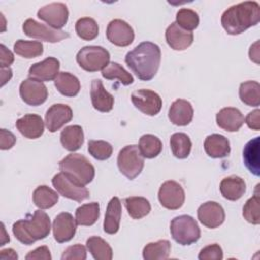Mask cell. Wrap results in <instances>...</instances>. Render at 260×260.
I'll use <instances>...</instances> for the list:
<instances>
[{
    "label": "cell",
    "instance_id": "cell-10",
    "mask_svg": "<svg viewBox=\"0 0 260 260\" xmlns=\"http://www.w3.org/2000/svg\"><path fill=\"white\" fill-rule=\"evenodd\" d=\"M132 104L136 109L148 116H155L159 113L162 101L161 98L150 89H138L131 94Z\"/></svg>",
    "mask_w": 260,
    "mask_h": 260
},
{
    "label": "cell",
    "instance_id": "cell-20",
    "mask_svg": "<svg viewBox=\"0 0 260 260\" xmlns=\"http://www.w3.org/2000/svg\"><path fill=\"white\" fill-rule=\"evenodd\" d=\"M15 126L21 135L28 139H36L41 137L45 128L43 119L41 116L36 114L24 115L16 121Z\"/></svg>",
    "mask_w": 260,
    "mask_h": 260
},
{
    "label": "cell",
    "instance_id": "cell-3",
    "mask_svg": "<svg viewBox=\"0 0 260 260\" xmlns=\"http://www.w3.org/2000/svg\"><path fill=\"white\" fill-rule=\"evenodd\" d=\"M51 231L50 217L45 211L38 209L28 218L19 219L12 225L15 238L24 245H31L49 236Z\"/></svg>",
    "mask_w": 260,
    "mask_h": 260
},
{
    "label": "cell",
    "instance_id": "cell-8",
    "mask_svg": "<svg viewBox=\"0 0 260 260\" xmlns=\"http://www.w3.org/2000/svg\"><path fill=\"white\" fill-rule=\"evenodd\" d=\"M52 184L57 192L66 198L81 202L89 197V192L85 186L78 184L62 172L53 177Z\"/></svg>",
    "mask_w": 260,
    "mask_h": 260
},
{
    "label": "cell",
    "instance_id": "cell-21",
    "mask_svg": "<svg viewBox=\"0 0 260 260\" xmlns=\"http://www.w3.org/2000/svg\"><path fill=\"white\" fill-rule=\"evenodd\" d=\"M194 110L190 102L178 99L171 105L169 109V119L177 126H186L193 119Z\"/></svg>",
    "mask_w": 260,
    "mask_h": 260
},
{
    "label": "cell",
    "instance_id": "cell-1",
    "mask_svg": "<svg viewBox=\"0 0 260 260\" xmlns=\"http://www.w3.org/2000/svg\"><path fill=\"white\" fill-rule=\"evenodd\" d=\"M160 58V49L156 44L142 42L127 53L125 62L140 80L148 81L156 74Z\"/></svg>",
    "mask_w": 260,
    "mask_h": 260
},
{
    "label": "cell",
    "instance_id": "cell-27",
    "mask_svg": "<svg viewBox=\"0 0 260 260\" xmlns=\"http://www.w3.org/2000/svg\"><path fill=\"white\" fill-rule=\"evenodd\" d=\"M61 144L68 151L78 150L84 141L83 130L79 125L65 127L60 134Z\"/></svg>",
    "mask_w": 260,
    "mask_h": 260
},
{
    "label": "cell",
    "instance_id": "cell-5",
    "mask_svg": "<svg viewBox=\"0 0 260 260\" xmlns=\"http://www.w3.org/2000/svg\"><path fill=\"white\" fill-rule=\"evenodd\" d=\"M170 231L173 239L183 246L191 245L197 242L200 238V229L196 220L187 214L173 218Z\"/></svg>",
    "mask_w": 260,
    "mask_h": 260
},
{
    "label": "cell",
    "instance_id": "cell-26",
    "mask_svg": "<svg viewBox=\"0 0 260 260\" xmlns=\"http://www.w3.org/2000/svg\"><path fill=\"white\" fill-rule=\"evenodd\" d=\"M122 213L121 201L118 197H113L107 206L105 220H104V231L107 234L114 235L118 232L120 226V219Z\"/></svg>",
    "mask_w": 260,
    "mask_h": 260
},
{
    "label": "cell",
    "instance_id": "cell-42",
    "mask_svg": "<svg viewBox=\"0 0 260 260\" xmlns=\"http://www.w3.org/2000/svg\"><path fill=\"white\" fill-rule=\"evenodd\" d=\"M176 23L185 30L191 31L199 24L197 12L189 8H181L176 14Z\"/></svg>",
    "mask_w": 260,
    "mask_h": 260
},
{
    "label": "cell",
    "instance_id": "cell-45",
    "mask_svg": "<svg viewBox=\"0 0 260 260\" xmlns=\"http://www.w3.org/2000/svg\"><path fill=\"white\" fill-rule=\"evenodd\" d=\"M62 260H85L86 249L80 244L69 246L65 249L61 256Z\"/></svg>",
    "mask_w": 260,
    "mask_h": 260
},
{
    "label": "cell",
    "instance_id": "cell-36",
    "mask_svg": "<svg viewBox=\"0 0 260 260\" xmlns=\"http://www.w3.org/2000/svg\"><path fill=\"white\" fill-rule=\"evenodd\" d=\"M138 148L143 157L153 158L161 152L162 143L158 137L152 134H144L139 139Z\"/></svg>",
    "mask_w": 260,
    "mask_h": 260
},
{
    "label": "cell",
    "instance_id": "cell-2",
    "mask_svg": "<svg viewBox=\"0 0 260 260\" xmlns=\"http://www.w3.org/2000/svg\"><path fill=\"white\" fill-rule=\"evenodd\" d=\"M260 20V5L256 1H244L228 8L221 15V25L232 36L240 35Z\"/></svg>",
    "mask_w": 260,
    "mask_h": 260
},
{
    "label": "cell",
    "instance_id": "cell-30",
    "mask_svg": "<svg viewBox=\"0 0 260 260\" xmlns=\"http://www.w3.org/2000/svg\"><path fill=\"white\" fill-rule=\"evenodd\" d=\"M58 193L46 185L37 187L32 193V201L40 209L51 208L58 202Z\"/></svg>",
    "mask_w": 260,
    "mask_h": 260
},
{
    "label": "cell",
    "instance_id": "cell-43",
    "mask_svg": "<svg viewBox=\"0 0 260 260\" xmlns=\"http://www.w3.org/2000/svg\"><path fill=\"white\" fill-rule=\"evenodd\" d=\"M87 150L89 154L98 160H106L113 153L112 145L104 140H89Z\"/></svg>",
    "mask_w": 260,
    "mask_h": 260
},
{
    "label": "cell",
    "instance_id": "cell-53",
    "mask_svg": "<svg viewBox=\"0 0 260 260\" xmlns=\"http://www.w3.org/2000/svg\"><path fill=\"white\" fill-rule=\"evenodd\" d=\"M1 226H2V230H3V232H4V236H3L2 238H4V237H5V236H7V235H5V229H4V224H3V223H1ZM5 242H9V237H6V240H5V241H4V240H2L0 245H1V246H3V245L5 244Z\"/></svg>",
    "mask_w": 260,
    "mask_h": 260
},
{
    "label": "cell",
    "instance_id": "cell-28",
    "mask_svg": "<svg viewBox=\"0 0 260 260\" xmlns=\"http://www.w3.org/2000/svg\"><path fill=\"white\" fill-rule=\"evenodd\" d=\"M259 145H260V137L257 136L254 139L247 142L243 150L244 164L246 168L255 176L260 175Z\"/></svg>",
    "mask_w": 260,
    "mask_h": 260
},
{
    "label": "cell",
    "instance_id": "cell-11",
    "mask_svg": "<svg viewBox=\"0 0 260 260\" xmlns=\"http://www.w3.org/2000/svg\"><path fill=\"white\" fill-rule=\"evenodd\" d=\"M158 200L167 209H179L185 201L184 189L176 181H166L158 190Z\"/></svg>",
    "mask_w": 260,
    "mask_h": 260
},
{
    "label": "cell",
    "instance_id": "cell-29",
    "mask_svg": "<svg viewBox=\"0 0 260 260\" xmlns=\"http://www.w3.org/2000/svg\"><path fill=\"white\" fill-rule=\"evenodd\" d=\"M57 90L65 96H75L80 90V82L78 78L69 72H59L54 81Z\"/></svg>",
    "mask_w": 260,
    "mask_h": 260
},
{
    "label": "cell",
    "instance_id": "cell-16",
    "mask_svg": "<svg viewBox=\"0 0 260 260\" xmlns=\"http://www.w3.org/2000/svg\"><path fill=\"white\" fill-rule=\"evenodd\" d=\"M72 117L73 113L69 106L65 104H54L48 109L45 115L46 127L50 132H56L66 123L70 122Z\"/></svg>",
    "mask_w": 260,
    "mask_h": 260
},
{
    "label": "cell",
    "instance_id": "cell-40",
    "mask_svg": "<svg viewBox=\"0 0 260 260\" xmlns=\"http://www.w3.org/2000/svg\"><path fill=\"white\" fill-rule=\"evenodd\" d=\"M259 184L256 186L255 194L249 198L244 207H243V216L244 218L252 223V224H259L260 223V197H259V192H258Z\"/></svg>",
    "mask_w": 260,
    "mask_h": 260
},
{
    "label": "cell",
    "instance_id": "cell-38",
    "mask_svg": "<svg viewBox=\"0 0 260 260\" xmlns=\"http://www.w3.org/2000/svg\"><path fill=\"white\" fill-rule=\"evenodd\" d=\"M102 75L104 78L109 80L119 79L123 85H129L134 81L133 76L127 70H125L124 67L116 62H110L102 70Z\"/></svg>",
    "mask_w": 260,
    "mask_h": 260
},
{
    "label": "cell",
    "instance_id": "cell-25",
    "mask_svg": "<svg viewBox=\"0 0 260 260\" xmlns=\"http://www.w3.org/2000/svg\"><path fill=\"white\" fill-rule=\"evenodd\" d=\"M219 190L221 195L228 200H238L246 192L245 181L238 176H230L220 182Z\"/></svg>",
    "mask_w": 260,
    "mask_h": 260
},
{
    "label": "cell",
    "instance_id": "cell-31",
    "mask_svg": "<svg viewBox=\"0 0 260 260\" xmlns=\"http://www.w3.org/2000/svg\"><path fill=\"white\" fill-rule=\"evenodd\" d=\"M171 253V243L168 240H159L157 242L148 243L142 252L145 260H166Z\"/></svg>",
    "mask_w": 260,
    "mask_h": 260
},
{
    "label": "cell",
    "instance_id": "cell-34",
    "mask_svg": "<svg viewBox=\"0 0 260 260\" xmlns=\"http://www.w3.org/2000/svg\"><path fill=\"white\" fill-rule=\"evenodd\" d=\"M170 146L174 156H176L177 158L183 159L189 156L191 152L192 142L187 134L178 132V133H174L171 136Z\"/></svg>",
    "mask_w": 260,
    "mask_h": 260
},
{
    "label": "cell",
    "instance_id": "cell-47",
    "mask_svg": "<svg viewBox=\"0 0 260 260\" xmlns=\"http://www.w3.org/2000/svg\"><path fill=\"white\" fill-rule=\"evenodd\" d=\"M0 148L2 150L10 149L16 142V137L14 136V134L6 129L0 130Z\"/></svg>",
    "mask_w": 260,
    "mask_h": 260
},
{
    "label": "cell",
    "instance_id": "cell-4",
    "mask_svg": "<svg viewBox=\"0 0 260 260\" xmlns=\"http://www.w3.org/2000/svg\"><path fill=\"white\" fill-rule=\"evenodd\" d=\"M59 169L62 173L76 181L78 184L85 186L94 178V167L82 154L70 153L60 162Z\"/></svg>",
    "mask_w": 260,
    "mask_h": 260
},
{
    "label": "cell",
    "instance_id": "cell-41",
    "mask_svg": "<svg viewBox=\"0 0 260 260\" xmlns=\"http://www.w3.org/2000/svg\"><path fill=\"white\" fill-rule=\"evenodd\" d=\"M77 36L84 41H91L99 35V25L93 18L82 17L75 23Z\"/></svg>",
    "mask_w": 260,
    "mask_h": 260
},
{
    "label": "cell",
    "instance_id": "cell-51",
    "mask_svg": "<svg viewBox=\"0 0 260 260\" xmlns=\"http://www.w3.org/2000/svg\"><path fill=\"white\" fill-rule=\"evenodd\" d=\"M258 44H259V42L257 41L253 46H251V48H250V51H249V56H250V59L252 60V61H254L255 63H259V60H258V58H259V49H258Z\"/></svg>",
    "mask_w": 260,
    "mask_h": 260
},
{
    "label": "cell",
    "instance_id": "cell-23",
    "mask_svg": "<svg viewBox=\"0 0 260 260\" xmlns=\"http://www.w3.org/2000/svg\"><path fill=\"white\" fill-rule=\"evenodd\" d=\"M90 98L91 104L95 110L103 113H108L113 109L114 96L105 89L102 80H92L90 88Z\"/></svg>",
    "mask_w": 260,
    "mask_h": 260
},
{
    "label": "cell",
    "instance_id": "cell-50",
    "mask_svg": "<svg viewBox=\"0 0 260 260\" xmlns=\"http://www.w3.org/2000/svg\"><path fill=\"white\" fill-rule=\"evenodd\" d=\"M17 258H18V256L13 249H5V250H2L0 253V259H2V260H6V259L16 260Z\"/></svg>",
    "mask_w": 260,
    "mask_h": 260
},
{
    "label": "cell",
    "instance_id": "cell-37",
    "mask_svg": "<svg viewBox=\"0 0 260 260\" xmlns=\"http://www.w3.org/2000/svg\"><path fill=\"white\" fill-rule=\"evenodd\" d=\"M259 90H260V84L257 81L248 80L240 84L239 96L241 101L247 106L258 107L260 104Z\"/></svg>",
    "mask_w": 260,
    "mask_h": 260
},
{
    "label": "cell",
    "instance_id": "cell-33",
    "mask_svg": "<svg viewBox=\"0 0 260 260\" xmlns=\"http://www.w3.org/2000/svg\"><path fill=\"white\" fill-rule=\"evenodd\" d=\"M99 216L100 205L98 202L85 203L79 206L75 211V220L79 225H92L99 219Z\"/></svg>",
    "mask_w": 260,
    "mask_h": 260
},
{
    "label": "cell",
    "instance_id": "cell-49",
    "mask_svg": "<svg viewBox=\"0 0 260 260\" xmlns=\"http://www.w3.org/2000/svg\"><path fill=\"white\" fill-rule=\"evenodd\" d=\"M0 52H1V67H9L14 61V56L3 44L0 45Z\"/></svg>",
    "mask_w": 260,
    "mask_h": 260
},
{
    "label": "cell",
    "instance_id": "cell-19",
    "mask_svg": "<svg viewBox=\"0 0 260 260\" xmlns=\"http://www.w3.org/2000/svg\"><path fill=\"white\" fill-rule=\"evenodd\" d=\"M193 40V32L183 29L176 22L171 23L166 29V41L173 50H186L192 45Z\"/></svg>",
    "mask_w": 260,
    "mask_h": 260
},
{
    "label": "cell",
    "instance_id": "cell-7",
    "mask_svg": "<svg viewBox=\"0 0 260 260\" xmlns=\"http://www.w3.org/2000/svg\"><path fill=\"white\" fill-rule=\"evenodd\" d=\"M76 61L82 69L95 72L110 63V53L101 46H85L78 51Z\"/></svg>",
    "mask_w": 260,
    "mask_h": 260
},
{
    "label": "cell",
    "instance_id": "cell-6",
    "mask_svg": "<svg viewBox=\"0 0 260 260\" xmlns=\"http://www.w3.org/2000/svg\"><path fill=\"white\" fill-rule=\"evenodd\" d=\"M117 164L120 172L129 180L135 179L144 167V157L141 155L138 145H126L118 154Z\"/></svg>",
    "mask_w": 260,
    "mask_h": 260
},
{
    "label": "cell",
    "instance_id": "cell-35",
    "mask_svg": "<svg viewBox=\"0 0 260 260\" xmlns=\"http://www.w3.org/2000/svg\"><path fill=\"white\" fill-rule=\"evenodd\" d=\"M86 247L95 260H111L113 258L111 246L100 237L93 236L88 238Z\"/></svg>",
    "mask_w": 260,
    "mask_h": 260
},
{
    "label": "cell",
    "instance_id": "cell-48",
    "mask_svg": "<svg viewBox=\"0 0 260 260\" xmlns=\"http://www.w3.org/2000/svg\"><path fill=\"white\" fill-rule=\"evenodd\" d=\"M259 116H260V111L258 109L254 110L253 112H250L245 121L248 125L249 128H251L252 130H256L258 131L260 129V122H259Z\"/></svg>",
    "mask_w": 260,
    "mask_h": 260
},
{
    "label": "cell",
    "instance_id": "cell-9",
    "mask_svg": "<svg viewBox=\"0 0 260 260\" xmlns=\"http://www.w3.org/2000/svg\"><path fill=\"white\" fill-rule=\"evenodd\" d=\"M22 29L27 37L49 43H57L69 38L68 32L61 29L49 27L43 23L36 21L32 18H28L23 22Z\"/></svg>",
    "mask_w": 260,
    "mask_h": 260
},
{
    "label": "cell",
    "instance_id": "cell-14",
    "mask_svg": "<svg viewBox=\"0 0 260 260\" xmlns=\"http://www.w3.org/2000/svg\"><path fill=\"white\" fill-rule=\"evenodd\" d=\"M107 39L119 47H127L134 40L133 28L122 19H114L107 26Z\"/></svg>",
    "mask_w": 260,
    "mask_h": 260
},
{
    "label": "cell",
    "instance_id": "cell-46",
    "mask_svg": "<svg viewBox=\"0 0 260 260\" xmlns=\"http://www.w3.org/2000/svg\"><path fill=\"white\" fill-rule=\"evenodd\" d=\"M26 260H51L52 256L50 253V250L47 246H41L32 251H30L26 256Z\"/></svg>",
    "mask_w": 260,
    "mask_h": 260
},
{
    "label": "cell",
    "instance_id": "cell-24",
    "mask_svg": "<svg viewBox=\"0 0 260 260\" xmlns=\"http://www.w3.org/2000/svg\"><path fill=\"white\" fill-rule=\"evenodd\" d=\"M204 150L212 158L225 157L231 152L230 141L220 134L208 135L204 140Z\"/></svg>",
    "mask_w": 260,
    "mask_h": 260
},
{
    "label": "cell",
    "instance_id": "cell-18",
    "mask_svg": "<svg viewBox=\"0 0 260 260\" xmlns=\"http://www.w3.org/2000/svg\"><path fill=\"white\" fill-rule=\"evenodd\" d=\"M59 68V60L54 57H48L41 62L32 64L28 69V75L30 78L40 81H51L58 76Z\"/></svg>",
    "mask_w": 260,
    "mask_h": 260
},
{
    "label": "cell",
    "instance_id": "cell-39",
    "mask_svg": "<svg viewBox=\"0 0 260 260\" xmlns=\"http://www.w3.org/2000/svg\"><path fill=\"white\" fill-rule=\"evenodd\" d=\"M43 44L39 41H24L18 40L15 42L13 49L14 52L26 59H31L39 57L43 54Z\"/></svg>",
    "mask_w": 260,
    "mask_h": 260
},
{
    "label": "cell",
    "instance_id": "cell-15",
    "mask_svg": "<svg viewBox=\"0 0 260 260\" xmlns=\"http://www.w3.org/2000/svg\"><path fill=\"white\" fill-rule=\"evenodd\" d=\"M199 221L208 229H215L221 225L225 218L222 206L215 201H207L197 209Z\"/></svg>",
    "mask_w": 260,
    "mask_h": 260
},
{
    "label": "cell",
    "instance_id": "cell-44",
    "mask_svg": "<svg viewBox=\"0 0 260 260\" xmlns=\"http://www.w3.org/2000/svg\"><path fill=\"white\" fill-rule=\"evenodd\" d=\"M223 258V252L219 245L211 244L199 252L198 259L199 260H221Z\"/></svg>",
    "mask_w": 260,
    "mask_h": 260
},
{
    "label": "cell",
    "instance_id": "cell-22",
    "mask_svg": "<svg viewBox=\"0 0 260 260\" xmlns=\"http://www.w3.org/2000/svg\"><path fill=\"white\" fill-rule=\"evenodd\" d=\"M245 118L237 108H223L216 114L217 126L229 132L238 131L244 124Z\"/></svg>",
    "mask_w": 260,
    "mask_h": 260
},
{
    "label": "cell",
    "instance_id": "cell-52",
    "mask_svg": "<svg viewBox=\"0 0 260 260\" xmlns=\"http://www.w3.org/2000/svg\"><path fill=\"white\" fill-rule=\"evenodd\" d=\"M12 76V70L7 67H1V86H3L7 81H9V79L11 78Z\"/></svg>",
    "mask_w": 260,
    "mask_h": 260
},
{
    "label": "cell",
    "instance_id": "cell-17",
    "mask_svg": "<svg viewBox=\"0 0 260 260\" xmlns=\"http://www.w3.org/2000/svg\"><path fill=\"white\" fill-rule=\"evenodd\" d=\"M76 220L69 212L59 213L53 221V236L58 243L70 241L76 232Z\"/></svg>",
    "mask_w": 260,
    "mask_h": 260
},
{
    "label": "cell",
    "instance_id": "cell-13",
    "mask_svg": "<svg viewBox=\"0 0 260 260\" xmlns=\"http://www.w3.org/2000/svg\"><path fill=\"white\" fill-rule=\"evenodd\" d=\"M68 8L64 3L53 2L41 7L38 11V17L47 22L50 27L61 29L68 20Z\"/></svg>",
    "mask_w": 260,
    "mask_h": 260
},
{
    "label": "cell",
    "instance_id": "cell-32",
    "mask_svg": "<svg viewBox=\"0 0 260 260\" xmlns=\"http://www.w3.org/2000/svg\"><path fill=\"white\" fill-rule=\"evenodd\" d=\"M126 209L133 219H140L146 216L151 209L149 201L140 196H130L124 200Z\"/></svg>",
    "mask_w": 260,
    "mask_h": 260
},
{
    "label": "cell",
    "instance_id": "cell-12",
    "mask_svg": "<svg viewBox=\"0 0 260 260\" xmlns=\"http://www.w3.org/2000/svg\"><path fill=\"white\" fill-rule=\"evenodd\" d=\"M19 94L25 104L29 106H40L46 102L48 89L42 81L29 77L20 83Z\"/></svg>",
    "mask_w": 260,
    "mask_h": 260
}]
</instances>
